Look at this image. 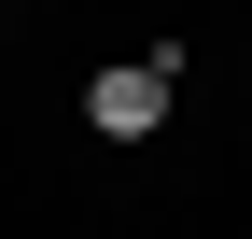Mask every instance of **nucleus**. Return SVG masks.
Returning <instances> with one entry per match:
<instances>
[{
  "label": "nucleus",
  "mask_w": 252,
  "mask_h": 239,
  "mask_svg": "<svg viewBox=\"0 0 252 239\" xmlns=\"http://www.w3.org/2000/svg\"><path fill=\"white\" fill-rule=\"evenodd\" d=\"M168 84H182V56H112V71L84 84V127L98 141H154L168 127Z\"/></svg>",
  "instance_id": "1"
}]
</instances>
